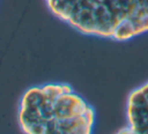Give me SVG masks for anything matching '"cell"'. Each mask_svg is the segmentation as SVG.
Here are the masks:
<instances>
[{"instance_id": "3", "label": "cell", "mask_w": 148, "mask_h": 134, "mask_svg": "<svg viewBox=\"0 0 148 134\" xmlns=\"http://www.w3.org/2000/svg\"><path fill=\"white\" fill-rule=\"evenodd\" d=\"M126 112L128 124L120 132L148 134V82L131 92Z\"/></svg>"}, {"instance_id": "2", "label": "cell", "mask_w": 148, "mask_h": 134, "mask_svg": "<svg viewBox=\"0 0 148 134\" xmlns=\"http://www.w3.org/2000/svg\"><path fill=\"white\" fill-rule=\"evenodd\" d=\"M19 123L26 133L89 134L95 123V111L70 85L49 84L24 94Z\"/></svg>"}, {"instance_id": "1", "label": "cell", "mask_w": 148, "mask_h": 134, "mask_svg": "<svg viewBox=\"0 0 148 134\" xmlns=\"http://www.w3.org/2000/svg\"><path fill=\"white\" fill-rule=\"evenodd\" d=\"M55 15L81 33L127 41L148 32V0H47Z\"/></svg>"}]
</instances>
